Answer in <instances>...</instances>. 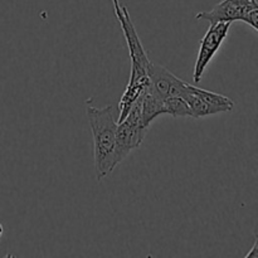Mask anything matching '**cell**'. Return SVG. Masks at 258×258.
<instances>
[{
  "label": "cell",
  "instance_id": "cell-1",
  "mask_svg": "<svg viewBox=\"0 0 258 258\" xmlns=\"http://www.w3.org/2000/svg\"><path fill=\"white\" fill-rule=\"evenodd\" d=\"M87 118L92 131L96 176L97 180H102L116 168L115 145L117 121L115 107L106 106L98 108L87 106Z\"/></svg>",
  "mask_w": 258,
  "mask_h": 258
},
{
  "label": "cell",
  "instance_id": "cell-10",
  "mask_svg": "<svg viewBox=\"0 0 258 258\" xmlns=\"http://www.w3.org/2000/svg\"><path fill=\"white\" fill-rule=\"evenodd\" d=\"M248 257H253V258H257L258 257V253H257V239H256V241H254V244H253V247H252L251 252H248V253H247L246 258H248Z\"/></svg>",
  "mask_w": 258,
  "mask_h": 258
},
{
  "label": "cell",
  "instance_id": "cell-2",
  "mask_svg": "<svg viewBox=\"0 0 258 258\" xmlns=\"http://www.w3.org/2000/svg\"><path fill=\"white\" fill-rule=\"evenodd\" d=\"M144 93V92H143ZM141 97L138 98L128 111L127 116L117 122L115 145V164H120L133 150L138 149L145 139L149 127L143 122L141 116Z\"/></svg>",
  "mask_w": 258,
  "mask_h": 258
},
{
  "label": "cell",
  "instance_id": "cell-11",
  "mask_svg": "<svg viewBox=\"0 0 258 258\" xmlns=\"http://www.w3.org/2000/svg\"><path fill=\"white\" fill-rule=\"evenodd\" d=\"M3 233H4V228H3V224L0 223V238L3 237Z\"/></svg>",
  "mask_w": 258,
  "mask_h": 258
},
{
  "label": "cell",
  "instance_id": "cell-3",
  "mask_svg": "<svg viewBox=\"0 0 258 258\" xmlns=\"http://www.w3.org/2000/svg\"><path fill=\"white\" fill-rule=\"evenodd\" d=\"M231 24L232 23L227 22L211 24L208 32L206 33L203 39L201 40V45H199L198 55H197L193 71V80L196 83L201 82L208 64L212 62L216 53L218 52L221 45L226 40Z\"/></svg>",
  "mask_w": 258,
  "mask_h": 258
},
{
  "label": "cell",
  "instance_id": "cell-4",
  "mask_svg": "<svg viewBox=\"0 0 258 258\" xmlns=\"http://www.w3.org/2000/svg\"><path fill=\"white\" fill-rule=\"evenodd\" d=\"M148 78L149 82L146 88L163 100L173 96H181L186 86V82L176 77L170 71L153 62L149 64Z\"/></svg>",
  "mask_w": 258,
  "mask_h": 258
},
{
  "label": "cell",
  "instance_id": "cell-7",
  "mask_svg": "<svg viewBox=\"0 0 258 258\" xmlns=\"http://www.w3.org/2000/svg\"><path fill=\"white\" fill-rule=\"evenodd\" d=\"M164 107H165L166 115H170L171 117H190V108L186 101L180 96L165 98Z\"/></svg>",
  "mask_w": 258,
  "mask_h": 258
},
{
  "label": "cell",
  "instance_id": "cell-9",
  "mask_svg": "<svg viewBox=\"0 0 258 258\" xmlns=\"http://www.w3.org/2000/svg\"><path fill=\"white\" fill-rule=\"evenodd\" d=\"M112 3H113V8H115L116 17L122 14V5L120 4V2H118V0H112Z\"/></svg>",
  "mask_w": 258,
  "mask_h": 258
},
{
  "label": "cell",
  "instance_id": "cell-8",
  "mask_svg": "<svg viewBox=\"0 0 258 258\" xmlns=\"http://www.w3.org/2000/svg\"><path fill=\"white\" fill-rule=\"evenodd\" d=\"M257 19H258V5L256 2V3H252V4L247 5V7L244 8L243 12H242L241 20H239V22L246 23V24H248L252 29L256 30L257 32L258 30Z\"/></svg>",
  "mask_w": 258,
  "mask_h": 258
},
{
  "label": "cell",
  "instance_id": "cell-5",
  "mask_svg": "<svg viewBox=\"0 0 258 258\" xmlns=\"http://www.w3.org/2000/svg\"><path fill=\"white\" fill-rule=\"evenodd\" d=\"M252 3H256V0H222L209 12L198 13L196 15V19L208 20L211 24L221 22H237V20H241L244 8Z\"/></svg>",
  "mask_w": 258,
  "mask_h": 258
},
{
  "label": "cell",
  "instance_id": "cell-6",
  "mask_svg": "<svg viewBox=\"0 0 258 258\" xmlns=\"http://www.w3.org/2000/svg\"><path fill=\"white\" fill-rule=\"evenodd\" d=\"M161 115H166L164 100L145 87L141 97V116L144 125L149 127L151 122Z\"/></svg>",
  "mask_w": 258,
  "mask_h": 258
}]
</instances>
